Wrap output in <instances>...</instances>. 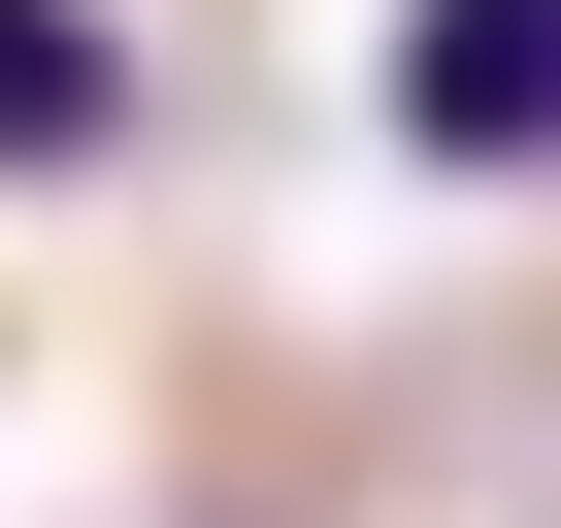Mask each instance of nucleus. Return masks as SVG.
<instances>
[{"label":"nucleus","mask_w":561,"mask_h":528,"mask_svg":"<svg viewBox=\"0 0 561 528\" xmlns=\"http://www.w3.org/2000/svg\"><path fill=\"white\" fill-rule=\"evenodd\" d=\"M397 133L430 165H528L561 133V0H397Z\"/></svg>","instance_id":"f257e3e1"},{"label":"nucleus","mask_w":561,"mask_h":528,"mask_svg":"<svg viewBox=\"0 0 561 528\" xmlns=\"http://www.w3.org/2000/svg\"><path fill=\"white\" fill-rule=\"evenodd\" d=\"M133 67H100V0H0V165H100Z\"/></svg>","instance_id":"f03ea898"}]
</instances>
